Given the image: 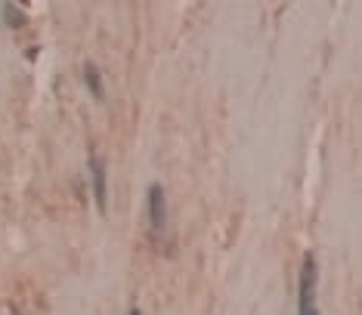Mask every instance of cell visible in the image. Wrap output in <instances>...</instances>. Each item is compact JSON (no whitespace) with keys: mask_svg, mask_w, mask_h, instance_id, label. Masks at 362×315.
<instances>
[{"mask_svg":"<svg viewBox=\"0 0 362 315\" xmlns=\"http://www.w3.org/2000/svg\"><path fill=\"white\" fill-rule=\"evenodd\" d=\"M316 281H319L316 256L303 254L300 281H298V315H319V309H316Z\"/></svg>","mask_w":362,"mask_h":315,"instance_id":"1","label":"cell"},{"mask_svg":"<svg viewBox=\"0 0 362 315\" xmlns=\"http://www.w3.org/2000/svg\"><path fill=\"white\" fill-rule=\"evenodd\" d=\"M146 207H149V222L155 232L164 229V222H168V195H164V186L161 182H149V189H146Z\"/></svg>","mask_w":362,"mask_h":315,"instance_id":"2","label":"cell"},{"mask_svg":"<svg viewBox=\"0 0 362 315\" xmlns=\"http://www.w3.org/2000/svg\"><path fill=\"white\" fill-rule=\"evenodd\" d=\"M90 177H93V198L100 213L109 210V177H105V164L100 158H90Z\"/></svg>","mask_w":362,"mask_h":315,"instance_id":"3","label":"cell"},{"mask_svg":"<svg viewBox=\"0 0 362 315\" xmlns=\"http://www.w3.org/2000/svg\"><path fill=\"white\" fill-rule=\"evenodd\" d=\"M81 74H84V84H87V90L93 93L96 99H105V84H103V74H100V65L96 62H84L81 65Z\"/></svg>","mask_w":362,"mask_h":315,"instance_id":"4","label":"cell"},{"mask_svg":"<svg viewBox=\"0 0 362 315\" xmlns=\"http://www.w3.org/2000/svg\"><path fill=\"white\" fill-rule=\"evenodd\" d=\"M0 13H4V22L10 25V28H22L28 19H25V10H19L16 4H4L0 6Z\"/></svg>","mask_w":362,"mask_h":315,"instance_id":"5","label":"cell"},{"mask_svg":"<svg viewBox=\"0 0 362 315\" xmlns=\"http://www.w3.org/2000/svg\"><path fill=\"white\" fill-rule=\"evenodd\" d=\"M127 315H143V309H139V306H130Z\"/></svg>","mask_w":362,"mask_h":315,"instance_id":"6","label":"cell"},{"mask_svg":"<svg viewBox=\"0 0 362 315\" xmlns=\"http://www.w3.org/2000/svg\"><path fill=\"white\" fill-rule=\"evenodd\" d=\"M10 315H19V309H13V312H10Z\"/></svg>","mask_w":362,"mask_h":315,"instance_id":"7","label":"cell"}]
</instances>
